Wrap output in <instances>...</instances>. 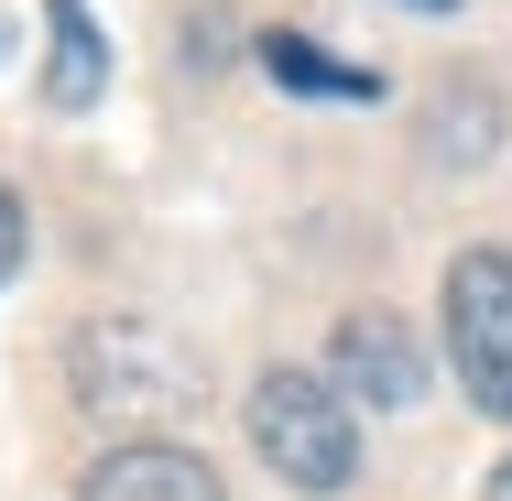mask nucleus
<instances>
[{
    "mask_svg": "<svg viewBox=\"0 0 512 501\" xmlns=\"http://www.w3.org/2000/svg\"><path fill=\"white\" fill-rule=\"evenodd\" d=\"M240 414H251V447H262V469L284 480V491H349L360 480V425H349V393L327 382V371H295V360H273L251 393H240Z\"/></svg>",
    "mask_w": 512,
    "mask_h": 501,
    "instance_id": "obj_2",
    "label": "nucleus"
},
{
    "mask_svg": "<svg viewBox=\"0 0 512 501\" xmlns=\"http://www.w3.org/2000/svg\"><path fill=\"white\" fill-rule=\"evenodd\" d=\"M22 251H33V207L11 197V186H0V284L22 273Z\"/></svg>",
    "mask_w": 512,
    "mask_h": 501,
    "instance_id": "obj_9",
    "label": "nucleus"
},
{
    "mask_svg": "<svg viewBox=\"0 0 512 501\" xmlns=\"http://www.w3.org/2000/svg\"><path fill=\"white\" fill-rule=\"evenodd\" d=\"M447 360H458V393L480 414L512 425V251H458L447 262Z\"/></svg>",
    "mask_w": 512,
    "mask_h": 501,
    "instance_id": "obj_3",
    "label": "nucleus"
},
{
    "mask_svg": "<svg viewBox=\"0 0 512 501\" xmlns=\"http://www.w3.org/2000/svg\"><path fill=\"white\" fill-rule=\"evenodd\" d=\"M262 77H273V88H295V99H382V77H371V66L316 55L306 33H262Z\"/></svg>",
    "mask_w": 512,
    "mask_h": 501,
    "instance_id": "obj_7",
    "label": "nucleus"
},
{
    "mask_svg": "<svg viewBox=\"0 0 512 501\" xmlns=\"http://www.w3.org/2000/svg\"><path fill=\"white\" fill-rule=\"evenodd\" d=\"M480 501H512V458H502V469H491V491H480Z\"/></svg>",
    "mask_w": 512,
    "mask_h": 501,
    "instance_id": "obj_10",
    "label": "nucleus"
},
{
    "mask_svg": "<svg viewBox=\"0 0 512 501\" xmlns=\"http://www.w3.org/2000/svg\"><path fill=\"white\" fill-rule=\"evenodd\" d=\"M414 11H458V0H414Z\"/></svg>",
    "mask_w": 512,
    "mask_h": 501,
    "instance_id": "obj_11",
    "label": "nucleus"
},
{
    "mask_svg": "<svg viewBox=\"0 0 512 501\" xmlns=\"http://www.w3.org/2000/svg\"><path fill=\"white\" fill-rule=\"evenodd\" d=\"M77 501H229V491H218V469H207L197 447H175V436H131V447L88 458Z\"/></svg>",
    "mask_w": 512,
    "mask_h": 501,
    "instance_id": "obj_5",
    "label": "nucleus"
},
{
    "mask_svg": "<svg viewBox=\"0 0 512 501\" xmlns=\"http://www.w3.org/2000/svg\"><path fill=\"white\" fill-rule=\"evenodd\" d=\"M327 382L349 403H371V414H404V403L425 393V349H414L404 316L360 305V316H338V338H327Z\"/></svg>",
    "mask_w": 512,
    "mask_h": 501,
    "instance_id": "obj_4",
    "label": "nucleus"
},
{
    "mask_svg": "<svg viewBox=\"0 0 512 501\" xmlns=\"http://www.w3.org/2000/svg\"><path fill=\"white\" fill-rule=\"evenodd\" d=\"M66 393L99 425H175V414L207 403V382H197V349L175 327H153V316H88L66 338Z\"/></svg>",
    "mask_w": 512,
    "mask_h": 501,
    "instance_id": "obj_1",
    "label": "nucleus"
},
{
    "mask_svg": "<svg viewBox=\"0 0 512 501\" xmlns=\"http://www.w3.org/2000/svg\"><path fill=\"white\" fill-rule=\"evenodd\" d=\"M491 153V88H447L436 99V164H480Z\"/></svg>",
    "mask_w": 512,
    "mask_h": 501,
    "instance_id": "obj_8",
    "label": "nucleus"
},
{
    "mask_svg": "<svg viewBox=\"0 0 512 501\" xmlns=\"http://www.w3.org/2000/svg\"><path fill=\"white\" fill-rule=\"evenodd\" d=\"M44 109H99L109 88V44H99V22H88V0H44Z\"/></svg>",
    "mask_w": 512,
    "mask_h": 501,
    "instance_id": "obj_6",
    "label": "nucleus"
}]
</instances>
